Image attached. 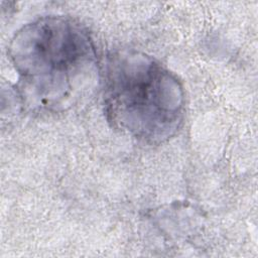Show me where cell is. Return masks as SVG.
Segmentation results:
<instances>
[{
	"label": "cell",
	"instance_id": "obj_1",
	"mask_svg": "<svg viewBox=\"0 0 258 258\" xmlns=\"http://www.w3.org/2000/svg\"><path fill=\"white\" fill-rule=\"evenodd\" d=\"M8 53L23 91L36 104H64L95 73L97 54L88 31L73 19L47 16L24 25Z\"/></svg>",
	"mask_w": 258,
	"mask_h": 258
},
{
	"label": "cell",
	"instance_id": "obj_2",
	"mask_svg": "<svg viewBox=\"0 0 258 258\" xmlns=\"http://www.w3.org/2000/svg\"><path fill=\"white\" fill-rule=\"evenodd\" d=\"M105 106L117 129L158 144L179 129L184 93L176 77L155 58L123 50L113 53L107 61Z\"/></svg>",
	"mask_w": 258,
	"mask_h": 258
}]
</instances>
